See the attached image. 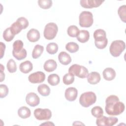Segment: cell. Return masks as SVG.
Returning <instances> with one entry per match:
<instances>
[{"instance_id":"cell-6","label":"cell","mask_w":126,"mask_h":126,"mask_svg":"<svg viewBox=\"0 0 126 126\" xmlns=\"http://www.w3.org/2000/svg\"><path fill=\"white\" fill-rule=\"evenodd\" d=\"M68 73L80 78H85L89 74V71L86 67L83 65L74 64L69 68Z\"/></svg>"},{"instance_id":"cell-13","label":"cell","mask_w":126,"mask_h":126,"mask_svg":"<svg viewBox=\"0 0 126 126\" xmlns=\"http://www.w3.org/2000/svg\"><path fill=\"white\" fill-rule=\"evenodd\" d=\"M104 1L98 0H81V6L85 8H93L99 6Z\"/></svg>"},{"instance_id":"cell-19","label":"cell","mask_w":126,"mask_h":126,"mask_svg":"<svg viewBox=\"0 0 126 126\" xmlns=\"http://www.w3.org/2000/svg\"><path fill=\"white\" fill-rule=\"evenodd\" d=\"M19 69L21 72L24 73H28L33 69L32 63L30 61H26L20 63Z\"/></svg>"},{"instance_id":"cell-24","label":"cell","mask_w":126,"mask_h":126,"mask_svg":"<svg viewBox=\"0 0 126 126\" xmlns=\"http://www.w3.org/2000/svg\"><path fill=\"white\" fill-rule=\"evenodd\" d=\"M48 83L51 86H54L58 85L60 83V79L59 76L55 73L49 75L47 79Z\"/></svg>"},{"instance_id":"cell-3","label":"cell","mask_w":126,"mask_h":126,"mask_svg":"<svg viewBox=\"0 0 126 126\" xmlns=\"http://www.w3.org/2000/svg\"><path fill=\"white\" fill-rule=\"evenodd\" d=\"M96 100L95 94L93 92H87L81 94L79 98V103L83 107H88L94 104Z\"/></svg>"},{"instance_id":"cell-27","label":"cell","mask_w":126,"mask_h":126,"mask_svg":"<svg viewBox=\"0 0 126 126\" xmlns=\"http://www.w3.org/2000/svg\"><path fill=\"white\" fill-rule=\"evenodd\" d=\"M15 35L12 32L10 28L6 29L3 32V38L7 42H10L13 40Z\"/></svg>"},{"instance_id":"cell-37","label":"cell","mask_w":126,"mask_h":126,"mask_svg":"<svg viewBox=\"0 0 126 126\" xmlns=\"http://www.w3.org/2000/svg\"><path fill=\"white\" fill-rule=\"evenodd\" d=\"M0 97L1 98L5 97L8 94V88L6 85L0 84Z\"/></svg>"},{"instance_id":"cell-29","label":"cell","mask_w":126,"mask_h":126,"mask_svg":"<svg viewBox=\"0 0 126 126\" xmlns=\"http://www.w3.org/2000/svg\"><path fill=\"white\" fill-rule=\"evenodd\" d=\"M12 55L17 60H22L26 58L27 53L25 49L23 48L22 50L19 52H16L12 50Z\"/></svg>"},{"instance_id":"cell-10","label":"cell","mask_w":126,"mask_h":126,"mask_svg":"<svg viewBox=\"0 0 126 126\" xmlns=\"http://www.w3.org/2000/svg\"><path fill=\"white\" fill-rule=\"evenodd\" d=\"M35 118L38 120H48L52 117L51 110L47 108H36L33 112Z\"/></svg>"},{"instance_id":"cell-18","label":"cell","mask_w":126,"mask_h":126,"mask_svg":"<svg viewBox=\"0 0 126 126\" xmlns=\"http://www.w3.org/2000/svg\"><path fill=\"white\" fill-rule=\"evenodd\" d=\"M59 62L63 65L69 64L71 62V58L70 55L65 52H61L58 55Z\"/></svg>"},{"instance_id":"cell-12","label":"cell","mask_w":126,"mask_h":126,"mask_svg":"<svg viewBox=\"0 0 126 126\" xmlns=\"http://www.w3.org/2000/svg\"><path fill=\"white\" fill-rule=\"evenodd\" d=\"M26 101L30 106L35 107L39 104L40 98L35 93L31 92L27 94Z\"/></svg>"},{"instance_id":"cell-20","label":"cell","mask_w":126,"mask_h":126,"mask_svg":"<svg viewBox=\"0 0 126 126\" xmlns=\"http://www.w3.org/2000/svg\"><path fill=\"white\" fill-rule=\"evenodd\" d=\"M57 67V63L56 62L52 59L46 61L43 65L44 69L48 72H52L54 71Z\"/></svg>"},{"instance_id":"cell-34","label":"cell","mask_w":126,"mask_h":126,"mask_svg":"<svg viewBox=\"0 0 126 126\" xmlns=\"http://www.w3.org/2000/svg\"><path fill=\"white\" fill-rule=\"evenodd\" d=\"M8 71L10 73H14L17 70V65L13 59H10L6 64Z\"/></svg>"},{"instance_id":"cell-2","label":"cell","mask_w":126,"mask_h":126,"mask_svg":"<svg viewBox=\"0 0 126 126\" xmlns=\"http://www.w3.org/2000/svg\"><path fill=\"white\" fill-rule=\"evenodd\" d=\"M94 38L95 40V46L99 49H104L108 44V39L106 38V33L102 29H97L94 32Z\"/></svg>"},{"instance_id":"cell-40","label":"cell","mask_w":126,"mask_h":126,"mask_svg":"<svg viewBox=\"0 0 126 126\" xmlns=\"http://www.w3.org/2000/svg\"><path fill=\"white\" fill-rule=\"evenodd\" d=\"M41 125H54V124L52 123H51V122H46L44 124H41Z\"/></svg>"},{"instance_id":"cell-25","label":"cell","mask_w":126,"mask_h":126,"mask_svg":"<svg viewBox=\"0 0 126 126\" xmlns=\"http://www.w3.org/2000/svg\"><path fill=\"white\" fill-rule=\"evenodd\" d=\"M43 50L44 47L43 46L39 44L36 45L34 46L32 52V57L35 59H37L41 55Z\"/></svg>"},{"instance_id":"cell-33","label":"cell","mask_w":126,"mask_h":126,"mask_svg":"<svg viewBox=\"0 0 126 126\" xmlns=\"http://www.w3.org/2000/svg\"><path fill=\"white\" fill-rule=\"evenodd\" d=\"M91 113L93 116L96 118H98L103 114L102 108L98 106L94 107L91 110Z\"/></svg>"},{"instance_id":"cell-39","label":"cell","mask_w":126,"mask_h":126,"mask_svg":"<svg viewBox=\"0 0 126 126\" xmlns=\"http://www.w3.org/2000/svg\"><path fill=\"white\" fill-rule=\"evenodd\" d=\"M0 82H2L5 78V74L3 72V70L4 69V67L1 64H0Z\"/></svg>"},{"instance_id":"cell-22","label":"cell","mask_w":126,"mask_h":126,"mask_svg":"<svg viewBox=\"0 0 126 126\" xmlns=\"http://www.w3.org/2000/svg\"><path fill=\"white\" fill-rule=\"evenodd\" d=\"M30 109L26 106H22L18 110V115L22 119H27L31 116Z\"/></svg>"},{"instance_id":"cell-9","label":"cell","mask_w":126,"mask_h":126,"mask_svg":"<svg viewBox=\"0 0 126 126\" xmlns=\"http://www.w3.org/2000/svg\"><path fill=\"white\" fill-rule=\"evenodd\" d=\"M118 122V119L116 117L101 116L97 118L96 124L98 126H112L115 125Z\"/></svg>"},{"instance_id":"cell-32","label":"cell","mask_w":126,"mask_h":126,"mask_svg":"<svg viewBox=\"0 0 126 126\" xmlns=\"http://www.w3.org/2000/svg\"><path fill=\"white\" fill-rule=\"evenodd\" d=\"M37 2L39 7L44 9H49L52 5V1L51 0H38Z\"/></svg>"},{"instance_id":"cell-23","label":"cell","mask_w":126,"mask_h":126,"mask_svg":"<svg viewBox=\"0 0 126 126\" xmlns=\"http://www.w3.org/2000/svg\"><path fill=\"white\" fill-rule=\"evenodd\" d=\"M37 91L38 93L43 96H46L50 94V89L46 84H43L39 85L37 87Z\"/></svg>"},{"instance_id":"cell-31","label":"cell","mask_w":126,"mask_h":126,"mask_svg":"<svg viewBox=\"0 0 126 126\" xmlns=\"http://www.w3.org/2000/svg\"><path fill=\"white\" fill-rule=\"evenodd\" d=\"M63 83L66 85H69L72 84L74 81V76L73 74L68 73H66L63 78Z\"/></svg>"},{"instance_id":"cell-1","label":"cell","mask_w":126,"mask_h":126,"mask_svg":"<svg viewBox=\"0 0 126 126\" xmlns=\"http://www.w3.org/2000/svg\"><path fill=\"white\" fill-rule=\"evenodd\" d=\"M105 110L106 113L109 115H119L125 110L124 103L120 101L119 97L115 95L108 96L105 100Z\"/></svg>"},{"instance_id":"cell-28","label":"cell","mask_w":126,"mask_h":126,"mask_svg":"<svg viewBox=\"0 0 126 126\" xmlns=\"http://www.w3.org/2000/svg\"><path fill=\"white\" fill-rule=\"evenodd\" d=\"M58 50V45L55 42H51L47 44L46 46V51L50 54H56Z\"/></svg>"},{"instance_id":"cell-4","label":"cell","mask_w":126,"mask_h":126,"mask_svg":"<svg viewBox=\"0 0 126 126\" xmlns=\"http://www.w3.org/2000/svg\"><path fill=\"white\" fill-rule=\"evenodd\" d=\"M126 48L124 41L121 40L113 41L109 47V52L111 55L114 57H119Z\"/></svg>"},{"instance_id":"cell-36","label":"cell","mask_w":126,"mask_h":126,"mask_svg":"<svg viewBox=\"0 0 126 126\" xmlns=\"http://www.w3.org/2000/svg\"><path fill=\"white\" fill-rule=\"evenodd\" d=\"M23 45L24 44L22 40H17L13 44V50L16 52H19L22 50Z\"/></svg>"},{"instance_id":"cell-30","label":"cell","mask_w":126,"mask_h":126,"mask_svg":"<svg viewBox=\"0 0 126 126\" xmlns=\"http://www.w3.org/2000/svg\"><path fill=\"white\" fill-rule=\"evenodd\" d=\"M80 31L78 27L75 25L70 26L67 30V32L69 36L75 37L77 36Z\"/></svg>"},{"instance_id":"cell-21","label":"cell","mask_w":126,"mask_h":126,"mask_svg":"<svg viewBox=\"0 0 126 126\" xmlns=\"http://www.w3.org/2000/svg\"><path fill=\"white\" fill-rule=\"evenodd\" d=\"M77 39L81 43H85L87 42L90 38L89 32L87 30L80 31L78 34L76 36Z\"/></svg>"},{"instance_id":"cell-17","label":"cell","mask_w":126,"mask_h":126,"mask_svg":"<svg viewBox=\"0 0 126 126\" xmlns=\"http://www.w3.org/2000/svg\"><path fill=\"white\" fill-rule=\"evenodd\" d=\"M103 78L107 81H111L116 77V72L115 70L111 67H107L104 69L102 72Z\"/></svg>"},{"instance_id":"cell-5","label":"cell","mask_w":126,"mask_h":126,"mask_svg":"<svg viewBox=\"0 0 126 126\" xmlns=\"http://www.w3.org/2000/svg\"><path fill=\"white\" fill-rule=\"evenodd\" d=\"M29 21L25 17L18 18L17 21L14 22L11 25L10 29L13 33L15 35L21 32L22 30L26 29L29 26Z\"/></svg>"},{"instance_id":"cell-26","label":"cell","mask_w":126,"mask_h":126,"mask_svg":"<svg viewBox=\"0 0 126 126\" xmlns=\"http://www.w3.org/2000/svg\"><path fill=\"white\" fill-rule=\"evenodd\" d=\"M66 50L71 53L77 52L79 50V45L74 42H69L65 45Z\"/></svg>"},{"instance_id":"cell-15","label":"cell","mask_w":126,"mask_h":126,"mask_svg":"<svg viewBox=\"0 0 126 126\" xmlns=\"http://www.w3.org/2000/svg\"><path fill=\"white\" fill-rule=\"evenodd\" d=\"M28 39L32 42H35L39 39L40 34L39 32L35 29H32L29 31L27 34Z\"/></svg>"},{"instance_id":"cell-14","label":"cell","mask_w":126,"mask_h":126,"mask_svg":"<svg viewBox=\"0 0 126 126\" xmlns=\"http://www.w3.org/2000/svg\"><path fill=\"white\" fill-rule=\"evenodd\" d=\"M78 94L77 90L74 87H69L67 88L64 93V96L66 100L69 101H74Z\"/></svg>"},{"instance_id":"cell-38","label":"cell","mask_w":126,"mask_h":126,"mask_svg":"<svg viewBox=\"0 0 126 126\" xmlns=\"http://www.w3.org/2000/svg\"><path fill=\"white\" fill-rule=\"evenodd\" d=\"M0 59H1L4 55L6 47H5V45L2 42H0Z\"/></svg>"},{"instance_id":"cell-7","label":"cell","mask_w":126,"mask_h":126,"mask_svg":"<svg viewBox=\"0 0 126 126\" xmlns=\"http://www.w3.org/2000/svg\"><path fill=\"white\" fill-rule=\"evenodd\" d=\"M79 25L81 27L89 28L92 26L94 20L92 12L88 11H82L79 15Z\"/></svg>"},{"instance_id":"cell-8","label":"cell","mask_w":126,"mask_h":126,"mask_svg":"<svg viewBox=\"0 0 126 126\" xmlns=\"http://www.w3.org/2000/svg\"><path fill=\"white\" fill-rule=\"evenodd\" d=\"M58 32V27L55 23L51 22L46 25L44 28L43 35L47 40H52L56 36Z\"/></svg>"},{"instance_id":"cell-35","label":"cell","mask_w":126,"mask_h":126,"mask_svg":"<svg viewBox=\"0 0 126 126\" xmlns=\"http://www.w3.org/2000/svg\"><path fill=\"white\" fill-rule=\"evenodd\" d=\"M118 14L122 21L126 23V5H123L119 8L118 10Z\"/></svg>"},{"instance_id":"cell-11","label":"cell","mask_w":126,"mask_h":126,"mask_svg":"<svg viewBox=\"0 0 126 126\" xmlns=\"http://www.w3.org/2000/svg\"><path fill=\"white\" fill-rule=\"evenodd\" d=\"M45 74L42 71H37L31 74L28 77L29 81L32 84L41 83L44 81Z\"/></svg>"},{"instance_id":"cell-16","label":"cell","mask_w":126,"mask_h":126,"mask_svg":"<svg viewBox=\"0 0 126 126\" xmlns=\"http://www.w3.org/2000/svg\"><path fill=\"white\" fill-rule=\"evenodd\" d=\"M87 78L88 82L92 85L97 84L100 82L101 79L100 74L96 71L91 72L90 73H89Z\"/></svg>"}]
</instances>
